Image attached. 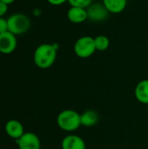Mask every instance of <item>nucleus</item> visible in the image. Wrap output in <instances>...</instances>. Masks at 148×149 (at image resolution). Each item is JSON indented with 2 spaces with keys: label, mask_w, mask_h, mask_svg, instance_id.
<instances>
[{
  "label": "nucleus",
  "mask_w": 148,
  "mask_h": 149,
  "mask_svg": "<svg viewBox=\"0 0 148 149\" xmlns=\"http://www.w3.org/2000/svg\"><path fill=\"white\" fill-rule=\"evenodd\" d=\"M8 31V21L4 17H0V34Z\"/></svg>",
  "instance_id": "obj_16"
},
{
  "label": "nucleus",
  "mask_w": 148,
  "mask_h": 149,
  "mask_svg": "<svg viewBox=\"0 0 148 149\" xmlns=\"http://www.w3.org/2000/svg\"><path fill=\"white\" fill-rule=\"evenodd\" d=\"M17 45V36L11 32L5 31L0 34V52L3 54L12 53Z\"/></svg>",
  "instance_id": "obj_5"
},
{
  "label": "nucleus",
  "mask_w": 148,
  "mask_h": 149,
  "mask_svg": "<svg viewBox=\"0 0 148 149\" xmlns=\"http://www.w3.org/2000/svg\"><path fill=\"white\" fill-rule=\"evenodd\" d=\"M67 18L73 24H81L88 19L87 10L85 8L72 6L67 11Z\"/></svg>",
  "instance_id": "obj_8"
},
{
  "label": "nucleus",
  "mask_w": 148,
  "mask_h": 149,
  "mask_svg": "<svg viewBox=\"0 0 148 149\" xmlns=\"http://www.w3.org/2000/svg\"><path fill=\"white\" fill-rule=\"evenodd\" d=\"M103 4L110 13H121L126 7L127 0H103Z\"/></svg>",
  "instance_id": "obj_11"
},
{
  "label": "nucleus",
  "mask_w": 148,
  "mask_h": 149,
  "mask_svg": "<svg viewBox=\"0 0 148 149\" xmlns=\"http://www.w3.org/2000/svg\"><path fill=\"white\" fill-rule=\"evenodd\" d=\"M81 125L85 127H92L96 125L99 120V113L94 110H87L80 114Z\"/></svg>",
  "instance_id": "obj_13"
},
{
  "label": "nucleus",
  "mask_w": 148,
  "mask_h": 149,
  "mask_svg": "<svg viewBox=\"0 0 148 149\" xmlns=\"http://www.w3.org/2000/svg\"><path fill=\"white\" fill-rule=\"evenodd\" d=\"M36 1H41V0H36Z\"/></svg>",
  "instance_id": "obj_20"
},
{
  "label": "nucleus",
  "mask_w": 148,
  "mask_h": 149,
  "mask_svg": "<svg viewBox=\"0 0 148 149\" xmlns=\"http://www.w3.org/2000/svg\"><path fill=\"white\" fill-rule=\"evenodd\" d=\"M86 10L88 19L93 22L104 21L108 17L109 13V11L106 10L103 3H92Z\"/></svg>",
  "instance_id": "obj_6"
},
{
  "label": "nucleus",
  "mask_w": 148,
  "mask_h": 149,
  "mask_svg": "<svg viewBox=\"0 0 148 149\" xmlns=\"http://www.w3.org/2000/svg\"><path fill=\"white\" fill-rule=\"evenodd\" d=\"M7 21L8 31L16 36L24 34L31 25L30 17L23 13H14L7 18Z\"/></svg>",
  "instance_id": "obj_3"
},
{
  "label": "nucleus",
  "mask_w": 148,
  "mask_h": 149,
  "mask_svg": "<svg viewBox=\"0 0 148 149\" xmlns=\"http://www.w3.org/2000/svg\"><path fill=\"white\" fill-rule=\"evenodd\" d=\"M19 149H40V140L33 133H24L23 136L17 140Z\"/></svg>",
  "instance_id": "obj_7"
},
{
  "label": "nucleus",
  "mask_w": 148,
  "mask_h": 149,
  "mask_svg": "<svg viewBox=\"0 0 148 149\" xmlns=\"http://www.w3.org/2000/svg\"><path fill=\"white\" fill-rule=\"evenodd\" d=\"M92 0H68V3L71 6L74 7H81V8H88L92 4Z\"/></svg>",
  "instance_id": "obj_15"
},
{
  "label": "nucleus",
  "mask_w": 148,
  "mask_h": 149,
  "mask_svg": "<svg viewBox=\"0 0 148 149\" xmlns=\"http://www.w3.org/2000/svg\"><path fill=\"white\" fill-rule=\"evenodd\" d=\"M62 149H85V142L78 135H67L61 143Z\"/></svg>",
  "instance_id": "obj_10"
},
{
  "label": "nucleus",
  "mask_w": 148,
  "mask_h": 149,
  "mask_svg": "<svg viewBox=\"0 0 148 149\" xmlns=\"http://www.w3.org/2000/svg\"><path fill=\"white\" fill-rule=\"evenodd\" d=\"M5 132L9 137L15 140L20 139L24 134L23 125L21 124V122H19L17 120H10L6 123Z\"/></svg>",
  "instance_id": "obj_9"
},
{
  "label": "nucleus",
  "mask_w": 148,
  "mask_h": 149,
  "mask_svg": "<svg viewBox=\"0 0 148 149\" xmlns=\"http://www.w3.org/2000/svg\"><path fill=\"white\" fill-rule=\"evenodd\" d=\"M1 2H3V3H6V4H11V3H13L14 2H15V0H0Z\"/></svg>",
  "instance_id": "obj_19"
},
{
  "label": "nucleus",
  "mask_w": 148,
  "mask_h": 149,
  "mask_svg": "<svg viewBox=\"0 0 148 149\" xmlns=\"http://www.w3.org/2000/svg\"><path fill=\"white\" fill-rule=\"evenodd\" d=\"M135 97L142 104H148V79H143L138 83L135 88Z\"/></svg>",
  "instance_id": "obj_12"
},
{
  "label": "nucleus",
  "mask_w": 148,
  "mask_h": 149,
  "mask_svg": "<svg viewBox=\"0 0 148 149\" xmlns=\"http://www.w3.org/2000/svg\"><path fill=\"white\" fill-rule=\"evenodd\" d=\"M57 123L60 129L66 132H73L81 126L80 114L74 110H64L58 115Z\"/></svg>",
  "instance_id": "obj_2"
},
{
  "label": "nucleus",
  "mask_w": 148,
  "mask_h": 149,
  "mask_svg": "<svg viewBox=\"0 0 148 149\" xmlns=\"http://www.w3.org/2000/svg\"><path fill=\"white\" fill-rule=\"evenodd\" d=\"M47 2L51 5L58 6V5H61L65 3V2H68V0H47Z\"/></svg>",
  "instance_id": "obj_18"
},
{
  "label": "nucleus",
  "mask_w": 148,
  "mask_h": 149,
  "mask_svg": "<svg viewBox=\"0 0 148 149\" xmlns=\"http://www.w3.org/2000/svg\"><path fill=\"white\" fill-rule=\"evenodd\" d=\"M8 11V4L0 1V17H3V16Z\"/></svg>",
  "instance_id": "obj_17"
},
{
  "label": "nucleus",
  "mask_w": 148,
  "mask_h": 149,
  "mask_svg": "<svg viewBox=\"0 0 148 149\" xmlns=\"http://www.w3.org/2000/svg\"><path fill=\"white\" fill-rule=\"evenodd\" d=\"M74 53L81 58H90L97 51L94 42V38L84 36L79 38L74 44Z\"/></svg>",
  "instance_id": "obj_4"
},
{
  "label": "nucleus",
  "mask_w": 148,
  "mask_h": 149,
  "mask_svg": "<svg viewBox=\"0 0 148 149\" xmlns=\"http://www.w3.org/2000/svg\"><path fill=\"white\" fill-rule=\"evenodd\" d=\"M94 42H95L96 50L99 52H104L107 50L110 45V40L105 35L97 36L96 38H94Z\"/></svg>",
  "instance_id": "obj_14"
},
{
  "label": "nucleus",
  "mask_w": 148,
  "mask_h": 149,
  "mask_svg": "<svg viewBox=\"0 0 148 149\" xmlns=\"http://www.w3.org/2000/svg\"><path fill=\"white\" fill-rule=\"evenodd\" d=\"M57 51L52 44H42L38 45L33 55L35 65L40 69H48L55 62Z\"/></svg>",
  "instance_id": "obj_1"
}]
</instances>
